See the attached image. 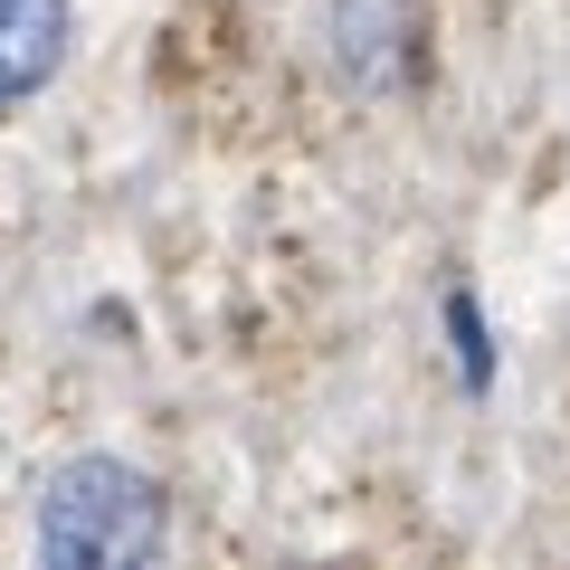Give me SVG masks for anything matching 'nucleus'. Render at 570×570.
<instances>
[{
  "mask_svg": "<svg viewBox=\"0 0 570 570\" xmlns=\"http://www.w3.org/2000/svg\"><path fill=\"white\" fill-rule=\"evenodd\" d=\"M333 58H343L352 86H400L409 67V20H400V0H333Z\"/></svg>",
  "mask_w": 570,
  "mask_h": 570,
  "instance_id": "7ed1b4c3",
  "label": "nucleus"
},
{
  "mask_svg": "<svg viewBox=\"0 0 570 570\" xmlns=\"http://www.w3.org/2000/svg\"><path fill=\"white\" fill-rule=\"evenodd\" d=\"M29 542H39L48 570H134V561H163L171 504H163V485L142 466H124V456H67L39 485Z\"/></svg>",
  "mask_w": 570,
  "mask_h": 570,
  "instance_id": "f257e3e1",
  "label": "nucleus"
},
{
  "mask_svg": "<svg viewBox=\"0 0 570 570\" xmlns=\"http://www.w3.org/2000/svg\"><path fill=\"white\" fill-rule=\"evenodd\" d=\"M448 324H456V352H466V381H485V324H475V295H466V285L448 295Z\"/></svg>",
  "mask_w": 570,
  "mask_h": 570,
  "instance_id": "20e7f679",
  "label": "nucleus"
},
{
  "mask_svg": "<svg viewBox=\"0 0 570 570\" xmlns=\"http://www.w3.org/2000/svg\"><path fill=\"white\" fill-rule=\"evenodd\" d=\"M67 67V0H0V115Z\"/></svg>",
  "mask_w": 570,
  "mask_h": 570,
  "instance_id": "f03ea898",
  "label": "nucleus"
}]
</instances>
